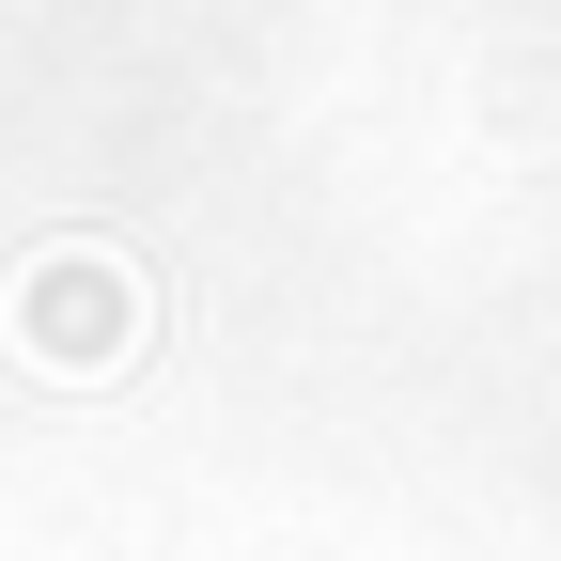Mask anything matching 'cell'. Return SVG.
Segmentation results:
<instances>
[{"label": "cell", "instance_id": "obj_1", "mask_svg": "<svg viewBox=\"0 0 561 561\" xmlns=\"http://www.w3.org/2000/svg\"><path fill=\"white\" fill-rule=\"evenodd\" d=\"M110 312H125V297H110L94 265H62V280H32V297H16V328H32V343H110Z\"/></svg>", "mask_w": 561, "mask_h": 561}]
</instances>
